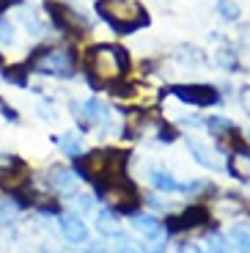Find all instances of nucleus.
<instances>
[{
  "instance_id": "2eb2a0df",
  "label": "nucleus",
  "mask_w": 250,
  "mask_h": 253,
  "mask_svg": "<svg viewBox=\"0 0 250 253\" xmlns=\"http://www.w3.org/2000/svg\"><path fill=\"white\" fill-rule=\"evenodd\" d=\"M204 126H207L212 135H228L234 129V121L225 119V116H209V119L204 121Z\"/></svg>"
},
{
  "instance_id": "9b49d317",
  "label": "nucleus",
  "mask_w": 250,
  "mask_h": 253,
  "mask_svg": "<svg viewBox=\"0 0 250 253\" xmlns=\"http://www.w3.org/2000/svg\"><path fill=\"white\" fill-rule=\"evenodd\" d=\"M149 179H151V184H154V190H160V193H181V184L176 182V179L170 176L168 171H160V168H151Z\"/></svg>"
},
{
  "instance_id": "20e7f679",
  "label": "nucleus",
  "mask_w": 250,
  "mask_h": 253,
  "mask_svg": "<svg viewBox=\"0 0 250 253\" xmlns=\"http://www.w3.org/2000/svg\"><path fill=\"white\" fill-rule=\"evenodd\" d=\"M212 220V212H209L207 204H190L179 217L168 215L163 223L165 234H179V231H187V228H198V226H207Z\"/></svg>"
},
{
  "instance_id": "6ab92c4d",
  "label": "nucleus",
  "mask_w": 250,
  "mask_h": 253,
  "mask_svg": "<svg viewBox=\"0 0 250 253\" xmlns=\"http://www.w3.org/2000/svg\"><path fill=\"white\" fill-rule=\"evenodd\" d=\"M17 212H19L17 204H14L11 198H3V201H0V226H11Z\"/></svg>"
},
{
  "instance_id": "39448f33",
  "label": "nucleus",
  "mask_w": 250,
  "mask_h": 253,
  "mask_svg": "<svg viewBox=\"0 0 250 253\" xmlns=\"http://www.w3.org/2000/svg\"><path fill=\"white\" fill-rule=\"evenodd\" d=\"M170 94L176 99H181L184 105H195V108H209V105H217L220 94L214 85H204V83H190V85H170Z\"/></svg>"
},
{
  "instance_id": "f8f14e48",
  "label": "nucleus",
  "mask_w": 250,
  "mask_h": 253,
  "mask_svg": "<svg viewBox=\"0 0 250 253\" xmlns=\"http://www.w3.org/2000/svg\"><path fill=\"white\" fill-rule=\"evenodd\" d=\"M3 80L17 85V88H28V63H14V66H3Z\"/></svg>"
},
{
  "instance_id": "393cba45",
  "label": "nucleus",
  "mask_w": 250,
  "mask_h": 253,
  "mask_svg": "<svg viewBox=\"0 0 250 253\" xmlns=\"http://www.w3.org/2000/svg\"><path fill=\"white\" fill-rule=\"evenodd\" d=\"M42 215H61V204L58 201H47V204H33Z\"/></svg>"
},
{
  "instance_id": "6e6552de",
  "label": "nucleus",
  "mask_w": 250,
  "mask_h": 253,
  "mask_svg": "<svg viewBox=\"0 0 250 253\" xmlns=\"http://www.w3.org/2000/svg\"><path fill=\"white\" fill-rule=\"evenodd\" d=\"M61 234L69 245H85L88 242V226L77 215H61Z\"/></svg>"
},
{
  "instance_id": "b1692460",
  "label": "nucleus",
  "mask_w": 250,
  "mask_h": 253,
  "mask_svg": "<svg viewBox=\"0 0 250 253\" xmlns=\"http://www.w3.org/2000/svg\"><path fill=\"white\" fill-rule=\"evenodd\" d=\"M207 242H209V253H228V242H225L220 234H212Z\"/></svg>"
},
{
  "instance_id": "bb28decb",
  "label": "nucleus",
  "mask_w": 250,
  "mask_h": 253,
  "mask_svg": "<svg viewBox=\"0 0 250 253\" xmlns=\"http://www.w3.org/2000/svg\"><path fill=\"white\" fill-rule=\"evenodd\" d=\"M0 110H3V116H6L8 121H19V113H17V110L11 108V105H6V102H3V99H0Z\"/></svg>"
},
{
  "instance_id": "f257e3e1",
  "label": "nucleus",
  "mask_w": 250,
  "mask_h": 253,
  "mask_svg": "<svg viewBox=\"0 0 250 253\" xmlns=\"http://www.w3.org/2000/svg\"><path fill=\"white\" fill-rule=\"evenodd\" d=\"M126 72H129V55H126L124 47L99 44L88 55V83L94 91H99L102 83H107V85L116 83Z\"/></svg>"
},
{
  "instance_id": "c85d7f7f",
  "label": "nucleus",
  "mask_w": 250,
  "mask_h": 253,
  "mask_svg": "<svg viewBox=\"0 0 250 253\" xmlns=\"http://www.w3.org/2000/svg\"><path fill=\"white\" fill-rule=\"evenodd\" d=\"M179 253H204V251H201L198 245H193V242H187V245H181V248H179Z\"/></svg>"
},
{
  "instance_id": "7c9ffc66",
  "label": "nucleus",
  "mask_w": 250,
  "mask_h": 253,
  "mask_svg": "<svg viewBox=\"0 0 250 253\" xmlns=\"http://www.w3.org/2000/svg\"><path fill=\"white\" fill-rule=\"evenodd\" d=\"M248 157H250V154H248Z\"/></svg>"
},
{
  "instance_id": "0eeeda50",
  "label": "nucleus",
  "mask_w": 250,
  "mask_h": 253,
  "mask_svg": "<svg viewBox=\"0 0 250 253\" xmlns=\"http://www.w3.org/2000/svg\"><path fill=\"white\" fill-rule=\"evenodd\" d=\"M75 116L83 121V129H88V124H107V108L99 99H88L83 105H72Z\"/></svg>"
},
{
  "instance_id": "1a4fd4ad",
  "label": "nucleus",
  "mask_w": 250,
  "mask_h": 253,
  "mask_svg": "<svg viewBox=\"0 0 250 253\" xmlns=\"http://www.w3.org/2000/svg\"><path fill=\"white\" fill-rule=\"evenodd\" d=\"M50 184L55 187V193H63V196H77V173L72 168H52L50 171Z\"/></svg>"
},
{
  "instance_id": "f03ea898",
  "label": "nucleus",
  "mask_w": 250,
  "mask_h": 253,
  "mask_svg": "<svg viewBox=\"0 0 250 253\" xmlns=\"http://www.w3.org/2000/svg\"><path fill=\"white\" fill-rule=\"evenodd\" d=\"M94 8L107 25L119 33H132L149 25V11L135 0H96Z\"/></svg>"
},
{
  "instance_id": "a211bd4d",
  "label": "nucleus",
  "mask_w": 250,
  "mask_h": 253,
  "mask_svg": "<svg viewBox=\"0 0 250 253\" xmlns=\"http://www.w3.org/2000/svg\"><path fill=\"white\" fill-rule=\"evenodd\" d=\"M52 140H55V143L63 149V154H66V157L75 160L77 154H83L80 143H77V135H63V138H52Z\"/></svg>"
},
{
  "instance_id": "ddd939ff",
  "label": "nucleus",
  "mask_w": 250,
  "mask_h": 253,
  "mask_svg": "<svg viewBox=\"0 0 250 253\" xmlns=\"http://www.w3.org/2000/svg\"><path fill=\"white\" fill-rule=\"evenodd\" d=\"M96 231H102V234H107V237L116 234V231H119L116 212H110V209H99V212H96Z\"/></svg>"
},
{
  "instance_id": "cd10ccee",
  "label": "nucleus",
  "mask_w": 250,
  "mask_h": 253,
  "mask_svg": "<svg viewBox=\"0 0 250 253\" xmlns=\"http://www.w3.org/2000/svg\"><path fill=\"white\" fill-rule=\"evenodd\" d=\"M14 6H22V0H0V14H6Z\"/></svg>"
},
{
  "instance_id": "c756f323",
  "label": "nucleus",
  "mask_w": 250,
  "mask_h": 253,
  "mask_svg": "<svg viewBox=\"0 0 250 253\" xmlns=\"http://www.w3.org/2000/svg\"><path fill=\"white\" fill-rule=\"evenodd\" d=\"M3 66H6V61H3V55H0V69H3Z\"/></svg>"
},
{
  "instance_id": "a878e982",
  "label": "nucleus",
  "mask_w": 250,
  "mask_h": 253,
  "mask_svg": "<svg viewBox=\"0 0 250 253\" xmlns=\"http://www.w3.org/2000/svg\"><path fill=\"white\" fill-rule=\"evenodd\" d=\"M220 63H223L225 69H237V61H234V55H228V50H220Z\"/></svg>"
},
{
  "instance_id": "7ed1b4c3",
  "label": "nucleus",
  "mask_w": 250,
  "mask_h": 253,
  "mask_svg": "<svg viewBox=\"0 0 250 253\" xmlns=\"http://www.w3.org/2000/svg\"><path fill=\"white\" fill-rule=\"evenodd\" d=\"M28 69H36L50 77H72L75 75V52L66 47H50L42 44L31 52Z\"/></svg>"
},
{
  "instance_id": "dca6fc26",
  "label": "nucleus",
  "mask_w": 250,
  "mask_h": 253,
  "mask_svg": "<svg viewBox=\"0 0 250 253\" xmlns=\"http://www.w3.org/2000/svg\"><path fill=\"white\" fill-rule=\"evenodd\" d=\"M187 146H190V152H193V157H195V163H198V165H204V168H209V171H217V168H220V165L212 160V154H209L204 146H198L195 140H190Z\"/></svg>"
},
{
  "instance_id": "4468645a",
  "label": "nucleus",
  "mask_w": 250,
  "mask_h": 253,
  "mask_svg": "<svg viewBox=\"0 0 250 253\" xmlns=\"http://www.w3.org/2000/svg\"><path fill=\"white\" fill-rule=\"evenodd\" d=\"M19 19H22V25H25V31H28V33H33V36H42L44 25L39 22V17H36V14H33L28 6H25V3L19 6Z\"/></svg>"
},
{
  "instance_id": "9d476101",
  "label": "nucleus",
  "mask_w": 250,
  "mask_h": 253,
  "mask_svg": "<svg viewBox=\"0 0 250 253\" xmlns=\"http://www.w3.org/2000/svg\"><path fill=\"white\" fill-rule=\"evenodd\" d=\"M132 226L138 228L140 234H146L149 240H157V237H168L163 228V220H157L154 215H132Z\"/></svg>"
},
{
  "instance_id": "4be33fe9",
  "label": "nucleus",
  "mask_w": 250,
  "mask_h": 253,
  "mask_svg": "<svg viewBox=\"0 0 250 253\" xmlns=\"http://www.w3.org/2000/svg\"><path fill=\"white\" fill-rule=\"evenodd\" d=\"M14 42V28L3 14H0V44H11Z\"/></svg>"
},
{
  "instance_id": "423d86ee",
  "label": "nucleus",
  "mask_w": 250,
  "mask_h": 253,
  "mask_svg": "<svg viewBox=\"0 0 250 253\" xmlns=\"http://www.w3.org/2000/svg\"><path fill=\"white\" fill-rule=\"evenodd\" d=\"M44 8H47V14L52 17L55 28H58L61 33H66V36H77L80 31H88V19L83 17V14L69 11V8L63 6V3H52V0H44Z\"/></svg>"
},
{
  "instance_id": "5701e85b",
  "label": "nucleus",
  "mask_w": 250,
  "mask_h": 253,
  "mask_svg": "<svg viewBox=\"0 0 250 253\" xmlns=\"http://www.w3.org/2000/svg\"><path fill=\"white\" fill-rule=\"evenodd\" d=\"M157 138L163 140V143H173V140L179 138V132H176V126H170V124H160V132H157Z\"/></svg>"
},
{
  "instance_id": "f3484780",
  "label": "nucleus",
  "mask_w": 250,
  "mask_h": 253,
  "mask_svg": "<svg viewBox=\"0 0 250 253\" xmlns=\"http://www.w3.org/2000/svg\"><path fill=\"white\" fill-rule=\"evenodd\" d=\"M231 242L239 253H250V231L242 226H234L231 228Z\"/></svg>"
},
{
  "instance_id": "aec40b11",
  "label": "nucleus",
  "mask_w": 250,
  "mask_h": 253,
  "mask_svg": "<svg viewBox=\"0 0 250 253\" xmlns=\"http://www.w3.org/2000/svg\"><path fill=\"white\" fill-rule=\"evenodd\" d=\"M217 11L223 19H228V22H234V19H239V6L234 3V0H217Z\"/></svg>"
},
{
  "instance_id": "412c9836",
  "label": "nucleus",
  "mask_w": 250,
  "mask_h": 253,
  "mask_svg": "<svg viewBox=\"0 0 250 253\" xmlns=\"http://www.w3.org/2000/svg\"><path fill=\"white\" fill-rule=\"evenodd\" d=\"M116 253H138V248L132 245V240L126 234H121V231H116Z\"/></svg>"
}]
</instances>
